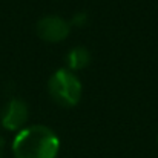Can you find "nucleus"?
I'll return each mask as SVG.
<instances>
[{
	"label": "nucleus",
	"instance_id": "2",
	"mask_svg": "<svg viewBox=\"0 0 158 158\" xmlns=\"http://www.w3.org/2000/svg\"><path fill=\"white\" fill-rule=\"evenodd\" d=\"M48 92L57 105L63 107H74L81 98L83 86L72 71L58 69L48 80Z\"/></svg>",
	"mask_w": 158,
	"mask_h": 158
},
{
	"label": "nucleus",
	"instance_id": "1",
	"mask_svg": "<svg viewBox=\"0 0 158 158\" xmlns=\"http://www.w3.org/2000/svg\"><path fill=\"white\" fill-rule=\"evenodd\" d=\"M58 151L60 138L43 124L23 127L12 141V154L15 158H57Z\"/></svg>",
	"mask_w": 158,
	"mask_h": 158
},
{
	"label": "nucleus",
	"instance_id": "3",
	"mask_svg": "<svg viewBox=\"0 0 158 158\" xmlns=\"http://www.w3.org/2000/svg\"><path fill=\"white\" fill-rule=\"evenodd\" d=\"M37 35L49 43L63 42L71 32V23L58 15H45L35 25Z\"/></svg>",
	"mask_w": 158,
	"mask_h": 158
},
{
	"label": "nucleus",
	"instance_id": "5",
	"mask_svg": "<svg viewBox=\"0 0 158 158\" xmlns=\"http://www.w3.org/2000/svg\"><path fill=\"white\" fill-rule=\"evenodd\" d=\"M66 63L69 66V71H80L85 69L91 63V52L85 46H75L66 55Z\"/></svg>",
	"mask_w": 158,
	"mask_h": 158
},
{
	"label": "nucleus",
	"instance_id": "7",
	"mask_svg": "<svg viewBox=\"0 0 158 158\" xmlns=\"http://www.w3.org/2000/svg\"><path fill=\"white\" fill-rule=\"evenodd\" d=\"M0 158H3V154H2V140H0Z\"/></svg>",
	"mask_w": 158,
	"mask_h": 158
},
{
	"label": "nucleus",
	"instance_id": "4",
	"mask_svg": "<svg viewBox=\"0 0 158 158\" xmlns=\"http://www.w3.org/2000/svg\"><path fill=\"white\" fill-rule=\"evenodd\" d=\"M28 121V106L20 98H11L5 106L2 124L8 131H22Z\"/></svg>",
	"mask_w": 158,
	"mask_h": 158
},
{
	"label": "nucleus",
	"instance_id": "6",
	"mask_svg": "<svg viewBox=\"0 0 158 158\" xmlns=\"http://www.w3.org/2000/svg\"><path fill=\"white\" fill-rule=\"evenodd\" d=\"M86 23H88V15H86L85 12H78V14H75V15L72 17V22H71V25L78 26V28H83Z\"/></svg>",
	"mask_w": 158,
	"mask_h": 158
}]
</instances>
